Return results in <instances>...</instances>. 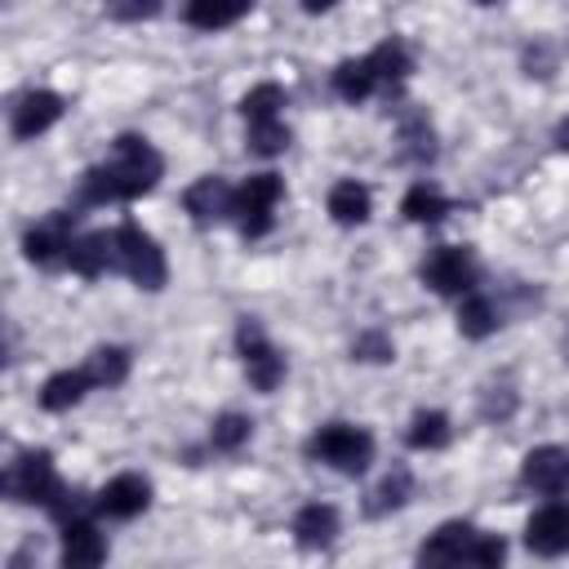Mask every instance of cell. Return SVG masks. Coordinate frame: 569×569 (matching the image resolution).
Returning <instances> with one entry per match:
<instances>
[{
    "label": "cell",
    "instance_id": "cell-1",
    "mask_svg": "<svg viewBox=\"0 0 569 569\" xmlns=\"http://www.w3.org/2000/svg\"><path fill=\"white\" fill-rule=\"evenodd\" d=\"M160 173H164V160L156 156V147L147 138H138V133H120L111 156L80 178V200L84 204L138 200L160 182Z\"/></svg>",
    "mask_w": 569,
    "mask_h": 569
},
{
    "label": "cell",
    "instance_id": "cell-2",
    "mask_svg": "<svg viewBox=\"0 0 569 569\" xmlns=\"http://www.w3.org/2000/svg\"><path fill=\"white\" fill-rule=\"evenodd\" d=\"M307 458L329 462L347 476H360L373 462V436L365 427H351V422H329L307 440Z\"/></svg>",
    "mask_w": 569,
    "mask_h": 569
},
{
    "label": "cell",
    "instance_id": "cell-3",
    "mask_svg": "<svg viewBox=\"0 0 569 569\" xmlns=\"http://www.w3.org/2000/svg\"><path fill=\"white\" fill-rule=\"evenodd\" d=\"M116 271H124V276H129L133 284H142V289H160L164 276H169L160 244H156L142 227H133V222L116 227Z\"/></svg>",
    "mask_w": 569,
    "mask_h": 569
},
{
    "label": "cell",
    "instance_id": "cell-4",
    "mask_svg": "<svg viewBox=\"0 0 569 569\" xmlns=\"http://www.w3.org/2000/svg\"><path fill=\"white\" fill-rule=\"evenodd\" d=\"M4 493H9L13 502H44L49 511L67 498V489H62L58 476H53V458H49L44 449H31V453H22V458L9 467Z\"/></svg>",
    "mask_w": 569,
    "mask_h": 569
},
{
    "label": "cell",
    "instance_id": "cell-5",
    "mask_svg": "<svg viewBox=\"0 0 569 569\" xmlns=\"http://www.w3.org/2000/svg\"><path fill=\"white\" fill-rule=\"evenodd\" d=\"M280 191H284V182H280L276 173H253V178L236 191L231 213H236V222H240V231H244L249 240H258V236L271 231V209H276Z\"/></svg>",
    "mask_w": 569,
    "mask_h": 569
},
{
    "label": "cell",
    "instance_id": "cell-6",
    "mask_svg": "<svg viewBox=\"0 0 569 569\" xmlns=\"http://www.w3.org/2000/svg\"><path fill=\"white\" fill-rule=\"evenodd\" d=\"M236 342H240V356H244L249 382H253L258 391H276V387H280V378H284V356L267 342L262 325H258V320H240Z\"/></svg>",
    "mask_w": 569,
    "mask_h": 569
},
{
    "label": "cell",
    "instance_id": "cell-7",
    "mask_svg": "<svg viewBox=\"0 0 569 569\" xmlns=\"http://www.w3.org/2000/svg\"><path fill=\"white\" fill-rule=\"evenodd\" d=\"M422 280H427L436 293H471V284H476V258H471V249L440 244V249L422 262Z\"/></svg>",
    "mask_w": 569,
    "mask_h": 569
},
{
    "label": "cell",
    "instance_id": "cell-8",
    "mask_svg": "<svg viewBox=\"0 0 569 569\" xmlns=\"http://www.w3.org/2000/svg\"><path fill=\"white\" fill-rule=\"evenodd\" d=\"M520 485L533 489V493H547V498L565 493L569 489V449H560V445L529 449L525 462H520Z\"/></svg>",
    "mask_w": 569,
    "mask_h": 569
},
{
    "label": "cell",
    "instance_id": "cell-9",
    "mask_svg": "<svg viewBox=\"0 0 569 569\" xmlns=\"http://www.w3.org/2000/svg\"><path fill=\"white\" fill-rule=\"evenodd\" d=\"M471 538H476V529H471L467 520H449V525H440V529L422 542L413 569H467Z\"/></svg>",
    "mask_w": 569,
    "mask_h": 569
},
{
    "label": "cell",
    "instance_id": "cell-10",
    "mask_svg": "<svg viewBox=\"0 0 569 569\" xmlns=\"http://www.w3.org/2000/svg\"><path fill=\"white\" fill-rule=\"evenodd\" d=\"M71 213H49L44 222H36L27 236H22V253L36 262V267H58L71 258Z\"/></svg>",
    "mask_w": 569,
    "mask_h": 569
},
{
    "label": "cell",
    "instance_id": "cell-11",
    "mask_svg": "<svg viewBox=\"0 0 569 569\" xmlns=\"http://www.w3.org/2000/svg\"><path fill=\"white\" fill-rule=\"evenodd\" d=\"M525 542L538 556H565L569 551V502H551L533 511L525 525Z\"/></svg>",
    "mask_w": 569,
    "mask_h": 569
},
{
    "label": "cell",
    "instance_id": "cell-12",
    "mask_svg": "<svg viewBox=\"0 0 569 569\" xmlns=\"http://www.w3.org/2000/svg\"><path fill=\"white\" fill-rule=\"evenodd\" d=\"M107 560V542L89 520H67L62 529V569H102Z\"/></svg>",
    "mask_w": 569,
    "mask_h": 569
},
{
    "label": "cell",
    "instance_id": "cell-13",
    "mask_svg": "<svg viewBox=\"0 0 569 569\" xmlns=\"http://www.w3.org/2000/svg\"><path fill=\"white\" fill-rule=\"evenodd\" d=\"M147 502H151V485H147L142 476H133V471L116 476V480L98 493V511L111 516V520H129V516H138Z\"/></svg>",
    "mask_w": 569,
    "mask_h": 569
},
{
    "label": "cell",
    "instance_id": "cell-14",
    "mask_svg": "<svg viewBox=\"0 0 569 569\" xmlns=\"http://www.w3.org/2000/svg\"><path fill=\"white\" fill-rule=\"evenodd\" d=\"M58 116H62V98L49 93V89H36V93H27V98L13 107L9 129H13V138H36V133H44Z\"/></svg>",
    "mask_w": 569,
    "mask_h": 569
},
{
    "label": "cell",
    "instance_id": "cell-15",
    "mask_svg": "<svg viewBox=\"0 0 569 569\" xmlns=\"http://www.w3.org/2000/svg\"><path fill=\"white\" fill-rule=\"evenodd\" d=\"M67 267L76 276H89V280L102 276V271H116V231H89V236H80L71 244Z\"/></svg>",
    "mask_w": 569,
    "mask_h": 569
},
{
    "label": "cell",
    "instance_id": "cell-16",
    "mask_svg": "<svg viewBox=\"0 0 569 569\" xmlns=\"http://www.w3.org/2000/svg\"><path fill=\"white\" fill-rule=\"evenodd\" d=\"M231 200H236V191L222 182V178H200V182H191L187 187V196H182V204H187V213L196 218V222H213V218H227L231 213Z\"/></svg>",
    "mask_w": 569,
    "mask_h": 569
},
{
    "label": "cell",
    "instance_id": "cell-17",
    "mask_svg": "<svg viewBox=\"0 0 569 569\" xmlns=\"http://www.w3.org/2000/svg\"><path fill=\"white\" fill-rule=\"evenodd\" d=\"M338 533V511L329 502H307L298 516H293V538L302 547H329Z\"/></svg>",
    "mask_w": 569,
    "mask_h": 569
},
{
    "label": "cell",
    "instance_id": "cell-18",
    "mask_svg": "<svg viewBox=\"0 0 569 569\" xmlns=\"http://www.w3.org/2000/svg\"><path fill=\"white\" fill-rule=\"evenodd\" d=\"M244 13H249V4H244V0H191L182 18H187L196 31H218V27L240 22Z\"/></svg>",
    "mask_w": 569,
    "mask_h": 569
},
{
    "label": "cell",
    "instance_id": "cell-19",
    "mask_svg": "<svg viewBox=\"0 0 569 569\" xmlns=\"http://www.w3.org/2000/svg\"><path fill=\"white\" fill-rule=\"evenodd\" d=\"M333 89H338V98H347V102H365V98L378 89L373 62H369V58H347V62H338Z\"/></svg>",
    "mask_w": 569,
    "mask_h": 569
},
{
    "label": "cell",
    "instance_id": "cell-20",
    "mask_svg": "<svg viewBox=\"0 0 569 569\" xmlns=\"http://www.w3.org/2000/svg\"><path fill=\"white\" fill-rule=\"evenodd\" d=\"M369 187L365 182H356V178H347V182H338L333 191H329V213H333V222H342V227H356V222H365L369 218Z\"/></svg>",
    "mask_w": 569,
    "mask_h": 569
},
{
    "label": "cell",
    "instance_id": "cell-21",
    "mask_svg": "<svg viewBox=\"0 0 569 569\" xmlns=\"http://www.w3.org/2000/svg\"><path fill=\"white\" fill-rule=\"evenodd\" d=\"M89 387H93V382H89L84 369H62V373H53V378L40 387V405H44L49 413H62V409H71Z\"/></svg>",
    "mask_w": 569,
    "mask_h": 569
},
{
    "label": "cell",
    "instance_id": "cell-22",
    "mask_svg": "<svg viewBox=\"0 0 569 569\" xmlns=\"http://www.w3.org/2000/svg\"><path fill=\"white\" fill-rule=\"evenodd\" d=\"M449 418L440 413V409H418L413 413V422H409V431H405V440L413 445V449H445L449 445Z\"/></svg>",
    "mask_w": 569,
    "mask_h": 569
},
{
    "label": "cell",
    "instance_id": "cell-23",
    "mask_svg": "<svg viewBox=\"0 0 569 569\" xmlns=\"http://www.w3.org/2000/svg\"><path fill=\"white\" fill-rule=\"evenodd\" d=\"M400 209H405L409 222H440V218L449 213V200H445L431 182H413V187L405 191V204H400Z\"/></svg>",
    "mask_w": 569,
    "mask_h": 569
},
{
    "label": "cell",
    "instance_id": "cell-24",
    "mask_svg": "<svg viewBox=\"0 0 569 569\" xmlns=\"http://www.w3.org/2000/svg\"><path fill=\"white\" fill-rule=\"evenodd\" d=\"M458 329L467 338H489L498 329V307L485 298V293H467L462 307H458Z\"/></svg>",
    "mask_w": 569,
    "mask_h": 569
},
{
    "label": "cell",
    "instance_id": "cell-25",
    "mask_svg": "<svg viewBox=\"0 0 569 569\" xmlns=\"http://www.w3.org/2000/svg\"><path fill=\"white\" fill-rule=\"evenodd\" d=\"M84 373H89L93 387H120L124 373H129V351H124V347H98V351L89 356Z\"/></svg>",
    "mask_w": 569,
    "mask_h": 569
},
{
    "label": "cell",
    "instance_id": "cell-26",
    "mask_svg": "<svg viewBox=\"0 0 569 569\" xmlns=\"http://www.w3.org/2000/svg\"><path fill=\"white\" fill-rule=\"evenodd\" d=\"M409 471L405 467H391L387 476H382V485L369 493V502H365V511L369 516H382V511H396V507H405L409 502Z\"/></svg>",
    "mask_w": 569,
    "mask_h": 569
},
{
    "label": "cell",
    "instance_id": "cell-27",
    "mask_svg": "<svg viewBox=\"0 0 569 569\" xmlns=\"http://www.w3.org/2000/svg\"><path fill=\"white\" fill-rule=\"evenodd\" d=\"M373 71H378V84H400L409 76V49L400 40H382L373 53H369Z\"/></svg>",
    "mask_w": 569,
    "mask_h": 569
},
{
    "label": "cell",
    "instance_id": "cell-28",
    "mask_svg": "<svg viewBox=\"0 0 569 569\" xmlns=\"http://www.w3.org/2000/svg\"><path fill=\"white\" fill-rule=\"evenodd\" d=\"M280 107H284V89H280V84H258V89H249L244 102H240V111H244L249 124L280 120Z\"/></svg>",
    "mask_w": 569,
    "mask_h": 569
},
{
    "label": "cell",
    "instance_id": "cell-29",
    "mask_svg": "<svg viewBox=\"0 0 569 569\" xmlns=\"http://www.w3.org/2000/svg\"><path fill=\"white\" fill-rule=\"evenodd\" d=\"M249 418L244 413H222L218 422H213V431H209V440H213V449H222V453H231V449H240L244 440H249Z\"/></svg>",
    "mask_w": 569,
    "mask_h": 569
},
{
    "label": "cell",
    "instance_id": "cell-30",
    "mask_svg": "<svg viewBox=\"0 0 569 569\" xmlns=\"http://www.w3.org/2000/svg\"><path fill=\"white\" fill-rule=\"evenodd\" d=\"M502 560H507L502 538H498V533H480V529H476L471 551H467V569H502Z\"/></svg>",
    "mask_w": 569,
    "mask_h": 569
},
{
    "label": "cell",
    "instance_id": "cell-31",
    "mask_svg": "<svg viewBox=\"0 0 569 569\" xmlns=\"http://www.w3.org/2000/svg\"><path fill=\"white\" fill-rule=\"evenodd\" d=\"M249 147H253L258 156H276V151H284V147H289V129H284L280 120L249 124Z\"/></svg>",
    "mask_w": 569,
    "mask_h": 569
},
{
    "label": "cell",
    "instance_id": "cell-32",
    "mask_svg": "<svg viewBox=\"0 0 569 569\" xmlns=\"http://www.w3.org/2000/svg\"><path fill=\"white\" fill-rule=\"evenodd\" d=\"M351 356H360V360H391V338L387 333H360L351 342Z\"/></svg>",
    "mask_w": 569,
    "mask_h": 569
},
{
    "label": "cell",
    "instance_id": "cell-33",
    "mask_svg": "<svg viewBox=\"0 0 569 569\" xmlns=\"http://www.w3.org/2000/svg\"><path fill=\"white\" fill-rule=\"evenodd\" d=\"M160 4H111V13L116 18H151Z\"/></svg>",
    "mask_w": 569,
    "mask_h": 569
},
{
    "label": "cell",
    "instance_id": "cell-34",
    "mask_svg": "<svg viewBox=\"0 0 569 569\" xmlns=\"http://www.w3.org/2000/svg\"><path fill=\"white\" fill-rule=\"evenodd\" d=\"M556 147H560V151H569V116L556 124Z\"/></svg>",
    "mask_w": 569,
    "mask_h": 569
}]
</instances>
